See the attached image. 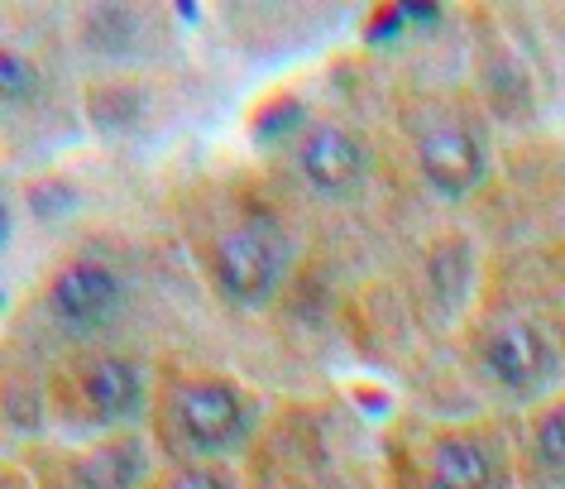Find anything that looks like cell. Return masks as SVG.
Here are the masks:
<instances>
[{
	"label": "cell",
	"mask_w": 565,
	"mask_h": 489,
	"mask_svg": "<svg viewBox=\"0 0 565 489\" xmlns=\"http://www.w3.org/2000/svg\"><path fill=\"white\" fill-rule=\"evenodd\" d=\"M292 249L274 221H245L216 249V284L239 307H264L288 274Z\"/></svg>",
	"instance_id": "cell-1"
},
{
	"label": "cell",
	"mask_w": 565,
	"mask_h": 489,
	"mask_svg": "<svg viewBox=\"0 0 565 489\" xmlns=\"http://www.w3.org/2000/svg\"><path fill=\"white\" fill-rule=\"evenodd\" d=\"M173 423L192 451L221 456V451H231L235 442H245L254 408L231 384H188L173 403Z\"/></svg>",
	"instance_id": "cell-2"
},
{
	"label": "cell",
	"mask_w": 565,
	"mask_h": 489,
	"mask_svg": "<svg viewBox=\"0 0 565 489\" xmlns=\"http://www.w3.org/2000/svg\"><path fill=\"white\" fill-rule=\"evenodd\" d=\"M53 317L73 331H102L125 312V278L110 264L82 259L53 278Z\"/></svg>",
	"instance_id": "cell-3"
},
{
	"label": "cell",
	"mask_w": 565,
	"mask_h": 489,
	"mask_svg": "<svg viewBox=\"0 0 565 489\" xmlns=\"http://www.w3.org/2000/svg\"><path fill=\"white\" fill-rule=\"evenodd\" d=\"M484 365L508 394H522V398L542 394V389H551V380H556V351H551V341L536 327H527V321H513V327L493 331L484 346Z\"/></svg>",
	"instance_id": "cell-4"
},
{
	"label": "cell",
	"mask_w": 565,
	"mask_h": 489,
	"mask_svg": "<svg viewBox=\"0 0 565 489\" xmlns=\"http://www.w3.org/2000/svg\"><path fill=\"white\" fill-rule=\"evenodd\" d=\"M298 163H302V178L312 183L321 198H355V192L364 188V173H370V159H364L360 139L345 135L341 125H321V130H312L302 139L298 149Z\"/></svg>",
	"instance_id": "cell-5"
},
{
	"label": "cell",
	"mask_w": 565,
	"mask_h": 489,
	"mask_svg": "<svg viewBox=\"0 0 565 489\" xmlns=\"http://www.w3.org/2000/svg\"><path fill=\"white\" fill-rule=\"evenodd\" d=\"M417 159H422L427 183L441 192V198H470V192L484 183V173H489L484 145H479L470 130H460V125H441V130H431L427 139H422Z\"/></svg>",
	"instance_id": "cell-6"
},
{
	"label": "cell",
	"mask_w": 565,
	"mask_h": 489,
	"mask_svg": "<svg viewBox=\"0 0 565 489\" xmlns=\"http://www.w3.org/2000/svg\"><path fill=\"white\" fill-rule=\"evenodd\" d=\"M82 394H87V408L106 423H120V417H135L145 408V370L135 360L106 355L82 374Z\"/></svg>",
	"instance_id": "cell-7"
},
{
	"label": "cell",
	"mask_w": 565,
	"mask_h": 489,
	"mask_svg": "<svg viewBox=\"0 0 565 489\" xmlns=\"http://www.w3.org/2000/svg\"><path fill=\"white\" fill-rule=\"evenodd\" d=\"M431 489H493V460L479 442H446L431 456Z\"/></svg>",
	"instance_id": "cell-8"
},
{
	"label": "cell",
	"mask_w": 565,
	"mask_h": 489,
	"mask_svg": "<svg viewBox=\"0 0 565 489\" xmlns=\"http://www.w3.org/2000/svg\"><path fill=\"white\" fill-rule=\"evenodd\" d=\"M145 475V460H139V446L120 442L106 446V451H92L77 466V485L82 489H135V480Z\"/></svg>",
	"instance_id": "cell-9"
},
{
	"label": "cell",
	"mask_w": 565,
	"mask_h": 489,
	"mask_svg": "<svg viewBox=\"0 0 565 489\" xmlns=\"http://www.w3.org/2000/svg\"><path fill=\"white\" fill-rule=\"evenodd\" d=\"M39 92V73L30 59H20V53H6L0 59V96H6V106H24L34 102Z\"/></svg>",
	"instance_id": "cell-10"
},
{
	"label": "cell",
	"mask_w": 565,
	"mask_h": 489,
	"mask_svg": "<svg viewBox=\"0 0 565 489\" xmlns=\"http://www.w3.org/2000/svg\"><path fill=\"white\" fill-rule=\"evenodd\" d=\"M536 456H542V466L551 475L565 480V408L542 417V427H536Z\"/></svg>",
	"instance_id": "cell-11"
},
{
	"label": "cell",
	"mask_w": 565,
	"mask_h": 489,
	"mask_svg": "<svg viewBox=\"0 0 565 489\" xmlns=\"http://www.w3.org/2000/svg\"><path fill=\"white\" fill-rule=\"evenodd\" d=\"M168 489H235L225 475H216V470H188V475H178Z\"/></svg>",
	"instance_id": "cell-12"
},
{
	"label": "cell",
	"mask_w": 565,
	"mask_h": 489,
	"mask_svg": "<svg viewBox=\"0 0 565 489\" xmlns=\"http://www.w3.org/2000/svg\"><path fill=\"white\" fill-rule=\"evenodd\" d=\"M403 10V20H413V24H436L441 20V10L436 6H398Z\"/></svg>",
	"instance_id": "cell-13"
}]
</instances>
